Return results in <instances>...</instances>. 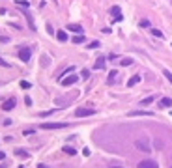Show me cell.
<instances>
[{"label":"cell","instance_id":"4fadbf2b","mask_svg":"<svg viewBox=\"0 0 172 168\" xmlns=\"http://www.w3.org/2000/svg\"><path fill=\"white\" fill-rule=\"evenodd\" d=\"M56 37H58V41H62V43L67 41V34H66L64 30H58V32H56Z\"/></svg>","mask_w":172,"mask_h":168},{"label":"cell","instance_id":"ac0fdd59","mask_svg":"<svg viewBox=\"0 0 172 168\" xmlns=\"http://www.w3.org/2000/svg\"><path fill=\"white\" fill-rule=\"evenodd\" d=\"M84 41V36L81 34V36H75V37H73V43H82Z\"/></svg>","mask_w":172,"mask_h":168},{"label":"cell","instance_id":"cb8c5ba5","mask_svg":"<svg viewBox=\"0 0 172 168\" xmlns=\"http://www.w3.org/2000/svg\"><path fill=\"white\" fill-rule=\"evenodd\" d=\"M21 88H24V90H28V88H30V82H26V80H21Z\"/></svg>","mask_w":172,"mask_h":168},{"label":"cell","instance_id":"9c48e42d","mask_svg":"<svg viewBox=\"0 0 172 168\" xmlns=\"http://www.w3.org/2000/svg\"><path fill=\"white\" fill-rule=\"evenodd\" d=\"M110 13L114 15V19H116V21H122V11H120V8H118V6H112Z\"/></svg>","mask_w":172,"mask_h":168},{"label":"cell","instance_id":"484cf974","mask_svg":"<svg viewBox=\"0 0 172 168\" xmlns=\"http://www.w3.org/2000/svg\"><path fill=\"white\" fill-rule=\"evenodd\" d=\"M0 67H10V64H8L6 60H2V58H0Z\"/></svg>","mask_w":172,"mask_h":168},{"label":"cell","instance_id":"30bf717a","mask_svg":"<svg viewBox=\"0 0 172 168\" xmlns=\"http://www.w3.org/2000/svg\"><path fill=\"white\" fill-rule=\"evenodd\" d=\"M170 105H172V99H170V97H163V99L159 101V107H161V108H168Z\"/></svg>","mask_w":172,"mask_h":168},{"label":"cell","instance_id":"6da1fadb","mask_svg":"<svg viewBox=\"0 0 172 168\" xmlns=\"http://www.w3.org/2000/svg\"><path fill=\"white\" fill-rule=\"evenodd\" d=\"M94 114H95V108H92V107H82V108L75 110L77 118H86V116H94Z\"/></svg>","mask_w":172,"mask_h":168},{"label":"cell","instance_id":"44dd1931","mask_svg":"<svg viewBox=\"0 0 172 168\" xmlns=\"http://www.w3.org/2000/svg\"><path fill=\"white\" fill-rule=\"evenodd\" d=\"M152 101H154V97H152V95H150V97H146V99H142V101H140V105H150Z\"/></svg>","mask_w":172,"mask_h":168},{"label":"cell","instance_id":"f1b7e54d","mask_svg":"<svg viewBox=\"0 0 172 168\" xmlns=\"http://www.w3.org/2000/svg\"><path fill=\"white\" fill-rule=\"evenodd\" d=\"M110 168H124V166H110Z\"/></svg>","mask_w":172,"mask_h":168},{"label":"cell","instance_id":"4316f807","mask_svg":"<svg viewBox=\"0 0 172 168\" xmlns=\"http://www.w3.org/2000/svg\"><path fill=\"white\" fill-rule=\"evenodd\" d=\"M38 168H51V166H47V164H43V162H39V164H38Z\"/></svg>","mask_w":172,"mask_h":168},{"label":"cell","instance_id":"52a82bcc","mask_svg":"<svg viewBox=\"0 0 172 168\" xmlns=\"http://www.w3.org/2000/svg\"><path fill=\"white\" fill-rule=\"evenodd\" d=\"M15 105H17V101L11 97V99L4 101V105H2V110H11V108H15Z\"/></svg>","mask_w":172,"mask_h":168},{"label":"cell","instance_id":"5bb4252c","mask_svg":"<svg viewBox=\"0 0 172 168\" xmlns=\"http://www.w3.org/2000/svg\"><path fill=\"white\" fill-rule=\"evenodd\" d=\"M137 82H140V75H133V77H131V79L127 80V86L131 88V86H135Z\"/></svg>","mask_w":172,"mask_h":168},{"label":"cell","instance_id":"e0dca14e","mask_svg":"<svg viewBox=\"0 0 172 168\" xmlns=\"http://www.w3.org/2000/svg\"><path fill=\"white\" fill-rule=\"evenodd\" d=\"M116 75H118L116 71H110V75H109V84H112V82L116 80Z\"/></svg>","mask_w":172,"mask_h":168},{"label":"cell","instance_id":"7402d4cb","mask_svg":"<svg viewBox=\"0 0 172 168\" xmlns=\"http://www.w3.org/2000/svg\"><path fill=\"white\" fill-rule=\"evenodd\" d=\"M152 34H154V36H157V37H163V32H161V30H157V28H152Z\"/></svg>","mask_w":172,"mask_h":168},{"label":"cell","instance_id":"603a6c76","mask_svg":"<svg viewBox=\"0 0 172 168\" xmlns=\"http://www.w3.org/2000/svg\"><path fill=\"white\" fill-rule=\"evenodd\" d=\"M15 155H17V157H22V159H26V157H28L26 153H24V151H21V150H17V151H15Z\"/></svg>","mask_w":172,"mask_h":168},{"label":"cell","instance_id":"8992f818","mask_svg":"<svg viewBox=\"0 0 172 168\" xmlns=\"http://www.w3.org/2000/svg\"><path fill=\"white\" fill-rule=\"evenodd\" d=\"M79 80V75H69V77H64L62 79V84L64 86H71V84H75Z\"/></svg>","mask_w":172,"mask_h":168},{"label":"cell","instance_id":"5b68a950","mask_svg":"<svg viewBox=\"0 0 172 168\" xmlns=\"http://www.w3.org/2000/svg\"><path fill=\"white\" fill-rule=\"evenodd\" d=\"M67 127V123H41V129L45 131H51V129H64Z\"/></svg>","mask_w":172,"mask_h":168},{"label":"cell","instance_id":"7a4b0ae2","mask_svg":"<svg viewBox=\"0 0 172 168\" xmlns=\"http://www.w3.org/2000/svg\"><path fill=\"white\" fill-rule=\"evenodd\" d=\"M30 54H32V49H30V47H22V49L19 51V58H21V62L28 64V62H30Z\"/></svg>","mask_w":172,"mask_h":168},{"label":"cell","instance_id":"277c9868","mask_svg":"<svg viewBox=\"0 0 172 168\" xmlns=\"http://www.w3.org/2000/svg\"><path fill=\"white\" fill-rule=\"evenodd\" d=\"M137 168H159V164L155 161H150V159H146V161H140L137 164Z\"/></svg>","mask_w":172,"mask_h":168},{"label":"cell","instance_id":"9a60e30c","mask_svg":"<svg viewBox=\"0 0 172 168\" xmlns=\"http://www.w3.org/2000/svg\"><path fill=\"white\" fill-rule=\"evenodd\" d=\"M120 64L126 67V65H131V64H133V60H131V58H122V60H120Z\"/></svg>","mask_w":172,"mask_h":168},{"label":"cell","instance_id":"ffe728a7","mask_svg":"<svg viewBox=\"0 0 172 168\" xmlns=\"http://www.w3.org/2000/svg\"><path fill=\"white\" fill-rule=\"evenodd\" d=\"M97 47H101V43H99V41H92V43L88 45V49H97Z\"/></svg>","mask_w":172,"mask_h":168},{"label":"cell","instance_id":"d4e9b609","mask_svg":"<svg viewBox=\"0 0 172 168\" xmlns=\"http://www.w3.org/2000/svg\"><path fill=\"white\" fill-rule=\"evenodd\" d=\"M81 75H82V79H88V77H90V71H88V69H82Z\"/></svg>","mask_w":172,"mask_h":168},{"label":"cell","instance_id":"7c38bea8","mask_svg":"<svg viewBox=\"0 0 172 168\" xmlns=\"http://www.w3.org/2000/svg\"><path fill=\"white\" fill-rule=\"evenodd\" d=\"M94 69H105V58H97V62L94 64Z\"/></svg>","mask_w":172,"mask_h":168},{"label":"cell","instance_id":"8fae6325","mask_svg":"<svg viewBox=\"0 0 172 168\" xmlns=\"http://www.w3.org/2000/svg\"><path fill=\"white\" fill-rule=\"evenodd\" d=\"M67 30L75 32V34H82V26H81V25H69V26H67Z\"/></svg>","mask_w":172,"mask_h":168},{"label":"cell","instance_id":"2e32d148","mask_svg":"<svg viewBox=\"0 0 172 168\" xmlns=\"http://www.w3.org/2000/svg\"><path fill=\"white\" fill-rule=\"evenodd\" d=\"M163 75H165V77H166V80H168V82L172 84V73H170L168 69H165V71H163Z\"/></svg>","mask_w":172,"mask_h":168},{"label":"cell","instance_id":"f546056e","mask_svg":"<svg viewBox=\"0 0 172 168\" xmlns=\"http://www.w3.org/2000/svg\"><path fill=\"white\" fill-rule=\"evenodd\" d=\"M170 2H172V0H170Z\"/></svg>","mask_w":172,"mask_h":168},{"label":"cell","instance_id":"ba28073f","mask_svg":"<svg viewBox=\"0 0 172 168\" xmlns=\"http://www.w3.org/2000/svg\"><path fill=\"white\" fill-rule=\"evenodd\" d=\"M129 116H154V112H150V110H133V112H129Z\"/></svg>","mask_w":172,"mask_h":168},{"label":"cell","instance_id":"d6986e66","mask_svg":"<svg viewBox=\"0 0 172 168\" xmlns=\"http://www.w3.org/2000/svg\"><path fill=\"white\" fill-rule=\"evenodd\" d=\"M64 151H66L67 155H75V153H77L75 150H73V148H69V146H66V148H64Z\"/></svg>","mask_w":172,"mask_h":168},{"label":"cell","instance_id":"4dcf8cb0","mask_svg":"<svg viewBox=\"0 0 172 168\" xmlns=\"http://www.w3.org/2000/svg\"><path fill=\"white\" fill-rule=\"evenodd\" d=\"M170 168H172V166H170Z\"/></svg>","mask_w":172,"mask_h":168},{"label":"cell","instance_id":"3957f363","mask_svg":"<svg viewBox=\"0 0 172 168\" xmlns=\"http://www.w3.org/2000/svg\"><path fill=\"white\" fill-rule=\"evenodd\" d=\"M135 146H137L140 151H146V153H148V151H152L150 144H148V138H140V140H137V142H135Z\"/></svg>","mask_w":172,"mask_h":168},{"label":"cell","instance_id":"83f0119b","mask_svg":"<svg viewBox=\"0 0 172 168\" xmlns=\"http://www.w3.org/2000/svg\"><path fill=\"white\" fill-rule=\"evenodd\" d=\"M4 157H6V153H4V151H0V161H2Z\"/></svg>","mask_w":172,"mask_h":168}]
</instances>
